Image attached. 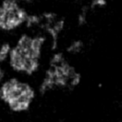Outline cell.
<instances>
[{
	"mask_svg": "<svg viewBox=\"0 0 122 122\" xmlns=\"http://www.w3.org/2000/svg\"><path fill=\"white\" fill-rule=\"evenodd\" d=\"M12 50L6 69L9 74L37 79L43 64L48 39L38 31L23 30L13 38Z\"/></svg>",
	"mask_w": 122,
	"mask_h": 122,
	"instance_id": "obj_1",
	"label": "cell"
},
{
	"mask_svg": "<svg viewBox=\"0 0 122 122\" xmlns=\"http://www.w3.org/2000/svg\"><path fill=\"white\" fill-rule=\"evenodd\" d=\"M37 96V87L29 79L8 74L0 84V101L16 114L28 111Z\"/></svg>",
	"mask_w": 122,
	"mask_h": 122,
	"instance_id": "obj_2",
	"label": "cell"
},
{
	"mask_svg": "<svg viewBox=\"0 0 122 122\" xmlns=\"http://www.w3.org/2000/svg\"><path fill=\"white\" fill-rule=\"evenodd\" d=\"M29 9L13 0H0V35L13 39L24 30Z\"/></svg>",
	"mask_w": 122,
	"mask_h": 122,
	"instance_id": "obj_3",
	"label": "cell"
},
{
	"mask_svg": "<svg viewBox=\"0 0 122 122\" xmlns=\"http://www.w3.org/2000/svg\"><path fill=\"white\" fill-rule=\"evenodd\" d=\"M66 59L60 63H52L48 61L47 67L40 75V80L37 85V93L45 95L55 89H62L69 86V82L72 75L76 73Z\"/></svg>",
	"mask_w": 122,
	"mask_h": 122,
	"instance_id": "obj_4",
	"label": "cell"
},
{
	"mask_svg": "<svg viewBox=\"0 0 122 122\" xmlns=\"http://www.w3.org/2000/svg\"><path fill=\"white\" fill-rule=\"evenodd\" d=\"M12 44L11 38L2 37L0 39V66L6 67L12 50Z\"/></svg>",
	"mask_w": 122,
	"mask_h": 122,
	"instance_id": "obj_5",
	"label": "cell"
},
{
	"mask_svg": "<svg viewBox=\"0 0 122 122\" xmlns=\"http://www.w3.org/2000/svg\"><path fill=\"white\" fill-rule=\"evenodd\" d=\"M84 47L83 42L81 40H74L66 48V52L69 54H76L80 53Z\"/></svg>",
	"mask_w": 122,
	"mask_h": 122,
	"instance_id": "obj_6",
	"label": "cell"
},
{
	"mask_svg": "<svg viewBox=\"0 0 122 122\" xmlns=\"http://www.w3.org/2000/svg\"><path fill=\"white\" fill-rule=\"evenodd\" d=\"M81 80V74L76 72L72 75V77L71 78V80H70L69 87L70 88H75V87H76L77 85L80 84Z\"/></svg>",
	"mask_w": 122,
	"mask_h": 122,
	"instance_id": "obj_7",
	"label": "cell"
},
{
	"mask_svg": "<svg viewBox=\"0 0 122 122\" xmlns=\"http://www.w3.org/2000/svg\"><path fill=\"white\" fill-rule=\"evenodd\" d=\"M86 8L82 10V12L78 15V18H77V22H78L79 25H84L86 22Z\"/></svg>",
	"mask_w": 122,
	"mask_h": 122,
	"instance_id": "obj_8",
	"label": "cell"
},
{
	"mask_svg": "<svg viewBox=\"0 0 122 122\" xmlns=\"http://www.w3.org/2000/svg\"><path fill=\"white\" fill-rule=\"evenodd\" d=\"M106 5V0H93L92 3V8L96 7H104Z\"/></svg>",
	"mask_w": 122,
	"mask_h": 122,
	"instance_id": "obj_9",
	"label": "cell"
},
{
	"mask_svg": "<svg viewBox=\"0 0 122 122\" xmlns=\"http://www.w3.org/2000/svg\"><path fill=\"white\" fill-rule=\"evenodd\" d=\"M8 75V70H7L6 67L0 66V84L3 82L5 77Z\"/></svg>",
	"mask_w": 122,
	"mask_h": 122,
	"instance_id": "obj_10",
	"label": "cell"
},
{
	"mask_svg": "<svg viewBox=\"0 0 122 122\" xmlns=\"http://www.w3.org/2000/svg\"><path fill=\"white\" fill-rule=\"evenodd\" d=\"M13 1L18 2V3H22V4L25 5V6H29V5H32L35 3L37 0H13Z\"/></svg>",
	"mask_w": 122,
	"mask_h": 122,
	"instance_id": "obj_11",
	"label": "cell"
},
{
	"mask_svg": "<svg viewBox=\"0 0 122 122\" xmlns=\"http://www.w3.org/2000/svg\"><path fill=\"white\" fill-rule=\"evenodd\" d=\"M1 38H2V37H1V35H0V39H1Z\"/></svg>",
	"mask_w": 122,
	"mask_h": 122,
	"instance_id": "obj_12",
	"label": "cell"
}]
</instances>
